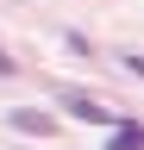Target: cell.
Here are the masks:
<instances>
[{
    "instance_id": "obj_1",
    "label": "cell",
    "mask_w": 144,
    "mask_h": 150,
    "mask_svg": "<svg viewBox=\"0 0 144 150\" xmlns=\"http://www.w3.org/2000/svg\"><path fill=\"white\" fill-rule=\"evenodd\" d=\"M63 106L75 112V119H88V125H113V112H106L94 94H63Z\"/></svg>"
},
{
    "instance_id": "obj_2",
    "label": "cell",
    "mask_w": 144,
    "mask_h": 150,
    "mask_svg": "<svg viewBox=\"0 0 144 150\" xmlns=\"http://www.w3.org/2000/svg\"><path fill=\"white\" fill-rule=\"evenodd\" d=\"M13 131H31V138H44V131H57V119H50L44 106H19V112H13Z\"/></svg>"
},
{
    "instance_id": "obj_3",
    "label": "cell",
    "mask_w": 144,
    "mask_h": 150,
    "mask_svg": "<svg viewBox=\"0 0 144 150\" xmlns=\"http://www.w3.org/2000/svg\"><path fill=\"white\" fill-rule=\"evenodd\" d=\"M106 150H144V125H138V119H113V138H106Z\"/></svg>"
},
{
    "instance_id": "obj_4",
    "label": "cell",
    "mask_w": 144,
    "mask_h": 150,
    "mask_svg": "<svg viewBox=\"0 0 144 150\" xmlns=\"http://www.w3.org/2000/svg\"><path fill=\"white\" fill-rule=\"evenodd\" d=\"M125 69H132V75H144V56H125Z\"/></svg>"
},
{
    "instance_id": "obj_5",
    "label": "cell",
    "mask_w": 144,
    "mask_h": 150,
    "mask_svg": "<svg viewBox=\"0 0 144 150\" xmlns=\"http://www.w3.org/2000/svg\"><path fill=\"white\" fill-rule=\"evenodd\" d=\"M0 75H13V56H6V50H0Z\"/></svg>"
}]
</instances>
